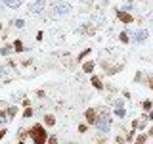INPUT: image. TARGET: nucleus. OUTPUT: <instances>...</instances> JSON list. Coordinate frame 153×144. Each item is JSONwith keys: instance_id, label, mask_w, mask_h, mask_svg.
Instances as JSON below:
<instances>
[{"instance_id": "nucleus-1", "label": "nucleus", "mask_w": 153, "mask_h": 144, "mask_svg": "<svg viewBox=\"0 0 153 144\" xmlns=\"http://www.w3.org/2000/svg\"><path fill=\"white\" fill-rule=\"evenodd\" d=\"M46 125L44 123H33L29 127V136H31L33 144H46L48 138H50V133L46 131Z\"/></svg>"}, {"instance_id": "nucleus-2", "label": "nucleus", "mask_w": 153, "mask_h": 144, "mask_svg": "<svg viewBox=\"0 0 153 144\" xmlns=\"http://www.w3.org/2000/svg\"><path fill=\"white\" fill-rule=\"evenodd\" d=\"M98 123H96V129H98V133H103V134H109V129H111V119L113 115L109 110L105 108H98Z\"/></svg>"}, {"instance_id": "nucleus-3", "label": "nucleus", "mask_w": 153, "mask_h": 144, "mask_svg": "<svg viewBox=\"0 0 153 144\" xmlns=\"http://www.w3.org/2000/svg\"><path fill=\"white\" fill-rule=\"evenodd\" d=\"M115 16H117V19L121 23H124V25H132V23L136 21V17H134L130 12L123 10V8H117V10H115Z\"/></svg>"}, {"instance_id": "nucleus-4", "label": "nucleus", "mask_w": 153, "mask_h": 144, "mask_svg": "<svg viewBox=\"0 0 153 144\" xmlns=\"http://www.w3.org/2000/svg\"><path fill=\"white\" fill-rule=\"evenodd\" d=\"M98 108H86L84 112V123H88L90 127H96V123H98Z\"/></svg>"}, {"instance_id": "nucleus-5", "label": "nucleus", "mask_w": 153, "mask_h": 144, "mask_svg": "<svg viewBox=\"0 0 153 144\" xmlns=\"http://www.w3.org/2000/svg\"><path fill=\"white\" fill-rule=\"evenodd\" d=\"M113 115H115V117H119V119H124V117H126V108H124V102H123V100H117V102H115Z\"/></svg>"}, {"instance_id": "nucleus-6", "label": "nucleus", "mask_w": 153, "mask_h": 144, "mask_svg": "<svg viewBox=\"0 0 153 144\" xmlns=\"http://www.w3.org/2000/svg\"><path fill=\"white\" fill-rule=\"evenodd\" d=\"M90 85L94 86L96 90H105V85H103V81H102V77H98V75H90Z\"/></svg>"}, {"instance_id": "nucleus-7", "label": "nucleus", "mask_w": 153, "mask_h": 144, "mask_svg": "<svg viewBox=\"0 0 153 144\" xmlns=\"http://www.w3.org/2000/svg\"><path fill=\"white\" fill-rule=\"evenodd\" d=\"M94 69H96V62L94 60H84L82 62V71L86 75H94Z\"/></svg>"}, {"instance_id": "nucleus-8", "label": "nucleus", "mask_w": 153, "mask_h": 144, "mask_svg": "<svg viewBox=\"0 0 153 144\" xmlns=\"http://www.w3.org/2000/svg\"><path fill=\"white\" fill-rule=\"evenodd\" d=\"M42 123H44L48 129L56 127V115H54V113H44V117H42Z\"/></svg>"}, {"instance_id": "nucleus-9", "label": "nucleus", "mask_w": 153, "mask_h": 144, "mask_svg": "<svg viewBox=\"0 0 153 144\" xmlns=\"http://www.w3.org/2000/svg\"><path fill=\"white\" fill-rule=\"evenodd\" d=\"M12 44H13V52H16V54H23V52H25V46H23L21 38H16Z\"/></svg>"}, {"instance_id": "nucleus-10", "label": "nucleus", "mask_w": 153, "mask_h": 144, "mask_svg": "<svg viewBox=\"0 0 153 144\" xmlns=\"http://www.w3.org/2000/svg\"><path fill=\"white\" fill-rule=\"evenodd\" d=\"M147 140H149L147 133H138L136 138H134V144H147Z\"/></svg>"}, {"instance_id": "nucleus-11", "label": "nucleus", "mask_w": 153, "mask_h": 144, "mask_svg": "<svg viewBox=\"0 0 153 144\" xmlns=\"http://www.w3.org/2000/svg\"><path fill=\"white\" fill-rule=\"evenodd\" d=\"M132 37H134V40H136V42H146V38H147V31H143V29H142V31H136Z\"/></svg>"}, {"instance_id": "nucleus-12", "label": "nucleus", "mask_w": 153, "mask_h": 144, "mask_svg": "<svg viewBox=\"0 0 153 144\" xmlns=\"http://www.w3.org/2000/svg\"><path fill=\"white\" fill-rule=\"evenodd\" d=\"M90 54H92V48H84L82 52H80L79 56H76V62H79V64H82V62L86 60V58H88Z\"/></svg>"}, {"instance_id": "nucleus-13", "label": "nucleus", "mask_w": 153, "mask_h": 144, "mask_svg": "<svg viewBox=\"0 0 153 144\" xmlns=\"http://www.w3.org/2000/svg\"><path fill=\"white\" fill-rule=\"evenodd\" d=\"M6 115H8V121H12V119L17 115V106H8V108H6Z\"/></svg>"}, {"instance_id": "nucleus-14", "label": "nucleus", "mask_w": 153, "mask_h": 144, "mask_svg": "<svg viewBox=\"0 0 153 144\" xmlns=\"http://www.w3.org/2000/svg\"><path fill=\"white\" fill-rule=\"evenodd\" d=\"M27 138H31V136H29V129L21 127V129L17 131V140H27Z\"/></svg>"}, {"instance_id": "nucleus-15", "label": "nucleus", "mask_w": 153, "mask_h": 144, "mask_svg": "<svg viewBox=\"0 0 153 144\" xmlns=\"http://www.w3.org/2000/svg\"><path fill=\"white\" fill-rule=\"evenodd\" d=\"M13 52V44H4L0 48V56H10Z\"/></svg>"}, {"instance_id": "nucleus-16", "label": "nucleus", "mask_w": 153, "mask_h": 144, "mask_svg": "<svg viewBox=\"0 0 153 144\" xmlns=\"http://www.w3.org/2000/svg\"><path fill=\"white\" fill-rule=\"evenodd\" d=\"M2 4H6L8 8H19L21 6V0H0Z\"/></svg>"}, {"instance_id": "nucleus-17", "label": "nucleus", "mask_w": 153, "mask_h": 144, "mask_svg": "<svg viewBox=\"0 0 153 144\" xmlns=\"http://www.w3.org/2000/svg\"><path fill=\"white\" fill-rule=\"evenodd\" d=\"M44 6H46V0H40V2L33 4V6H31V10H33L35 14H38V12H42V8H44Z\"/></svg>"}, {"instance_id": "nucleus-18", "label": "nucleus", "mask_w": 153, "mask_h": 144, "mask_svg": "<svg viewBox=\"0 0 153 144\" xmlns=\"http://www.w3.org/2000/svg\"><path fill=\"white\" fill-rule=\"evenodd\" d=\"M142 110H143V113H149L153 110V102H151V100H143V102H142Z\"/></svg>"}, {"instance_id": "nucleus-19", "label": "nucleus", "mask_w": 153, "mask_h": 144, "mask_svg": "<svg viewBox=\"0 0 153 144\" xmlns=\"http://www.w3.org/2000/svg\"><path fill=\"white\" fill-rule=\"evenodd\" d=\"M143 85H146L147 88L153 90V73H147V75H146V79H143Z\"/></svg>"}, {"instance_id": "nucleus-20", "label": "nucleus", "mask_w": 153, "mask_h": 144, "mask_svg": "<svg viewBox=\"0 0 153 144\" xmlns=\"http://www.w3.org/2000/svg\"><path fill=\"white\" fill-rule=\"evenodd\" d=\"M119 40L123 42V44H128V42H130V35H128V33H119Z\"/></svg>"}, {"instance_id": "nucleus-21", "label": "nucleus", "mask_w": 153, "mask_h": 144, "mask_svg": "<svg viewBox=\"0 0 153 144\" xmlns=\"http://www.w3.org/2000/svg\"><path fill=\"white\" fill-rule=\"evenodd\" d=\"M107 136H109V134L98 133V134H96V142H98V144H105V142H107Z\"/></svg>"}, {"instance_id": "nucleus-22", "label": "nucleus", "mask_w": 153, "mask_h": 144, "mask_svg": "<svg viewBox=\"0 0 153 144\" xmlns=\"http://www.w3.org/2000/svg\"><path fill=\"white\" fill-rule=\"evenodd\" d=\"M33 115H35V110H33V108H25V110H23V115H21V117H23V119H31Z\"/></svg>"}, {"instance_id": "nucleus-23", "label": "nucleus", "mask_w": 153, "mask_h": 144, "mask_svg": "<svg viewBox=\"0 0 153 144\" xmlns=\"http://www.w3.org/2000/svg\"><path fill=\"white\" fill-rule=\"evenodd\" d=\"M136 133L138 131H134V129H130L126 134H124V138H126V142H134V138H136Z\"/></svg>"}, {"instance_id": "nucleus-24", "label": "nucleus", "mask_w": 153, "mask_h": 144, "mask_svg": "<svg viewBox=\"0 0 153 144\" xmlns=\"http://www.w3.org/2000/svg\"><path fill=\"white\" fill-rule=\"evenodd\" d=\"M88 129H90V125H88V123H80L79 127H76V131H79L80 134H86V133H88Z\"/></svg>"}, {"instance_id": "nucleus-25", "label": "nucleus", "mask_w": 153, "mask_h": 144, "mask_svg": "<svg viewBox=\"0 0 153 144\" xmlns=\"http://www.w3.org/2000/svg\"><path fill=\"white\" fill-rule=\"evenodd\" d=\"M143 79H146V75H143L142 71H138V73L134 75V83H143Z\"/></svg>"}, {"instance_id": "nucleus-26", "label": "nucleus", "mask_w": 153, "mask_h": 144, "mask_svg": "<svg viewBox=\"0 0 153 144\" xmlns=\"http://www.w3.org/2000/svg\"><path fill=\"white\" fill-rule=\"evenodd\" d=\"M69 12V4H59L57 6V14H67Z\"/></svg>"}, {"instance_id": "nucleus-27", "label": "nucleus", "mask_w": 153, "mask_h": 144, "mask_svg": "<svg viewBox=\"0 0 153 144\" xmlns=\"http://www.w3.org/2000/svg\"><path fill=\"white\" fill-rule=\"evenodd\" d=\"M12 25H13V27H17V29H23V27H25V21H23V19H13Z\"/></svg>"}, {"instance_id": "nucleus-28", "label": "nucleus", "mask_w": 153, "mask_h": 144, "mask_svg": "<svg viewBox=\"0 0 153 144\" xmlns=\"http://www.w3.org/2000/svg\"><path fill=\"white\" fill-rule=\"evenodd\" d=\"M57 142H59V140H57L56 134H50V138H48V142H46V144H57Z\"/></svg>"}, {"instance_id": "nucleus-29", "label": "nucleus", "mask_w": 153, "mask_h": 144, "mask_svg": "<svg viewBox=\"0 0 153 144\" xmlns=\"http://www.w3.org/2000/svg\"><path fill=\"white\" fill-rule=\"evenodd\" d=\"M115 142H117V144H126V138H124L123 134H119V136L115 138Z\"/></svg>"}, {"instance_id": "nucleus-30", "label": "nucleus", "mask_w": 153, "mask_h": 144, "mask_svg": "<svg viewBox=\"0 0 153 144\" xmlns=\"http://www.w3.org/2000/svg\"><path fill=\"white\" fill-rule=\"evenodd\" d=\"M6 134H8V129L2 127V129H0V140H4V138H6Z\"/></svg>"}, {"instance_id": "nucleus-31", "label": "nucleus", "mask_w": 153, "mask_h": 144, "mask_svg": "<svg viewBox=\"0 0 153 144\" xmlns=\"http://www.w3.org/2000/svg\"><path fill=\"white\" fill-rule=\"evenodd\" d=\"M146 133H147V136H149V138L153 136V123L149 125V127H147V131H146Z\"/></svg>"}, {"instance_id": "nucleus-32", "label": "nucleus", "mask_w": 153, "mask_h": 144, "mask_svg": "<svg viewBox=\"0 0 153 144\" xmlns=\"http://www.w3.org/2000/svg\"><path fill=\"white\" fill-rule=\"evenodd\" d=\"M146 119H147V121H151V123H153V110H151L149 113H146Z\"/></svg>"}, {"instance_id": "nucleus-33", "label": "nucleus", "mask_w": 153, "mask_h": 144, "mask_svg": "<svg viewBox=\"0 0 153 144\" xmlns=\"http://www.w3.org/2000/svg\"><path fill=\"white\" fill-rule=\"evenodd\" d=\"M36 96H38V98H46V92H44V90H36Z\"/></svg>"}, {"instance_id": "nucleus-34", "label": "nucleus", "mask_w": 153, "mask_h": 144, "mask_svg": "<svg viewBox=\"0 0 153 144\" xmlns=\"http://www.w3.org/2000/svg\"><path fill=\"white\" fill-rule=\"evenodd\" d=\"M42 38H44V33L38 31V33H36V40H42Z\"/></svg>"}, {"instance_id": "nucleus-35", "label": "nucleus", "mask_w": 153, "mask_h": 144, "mask_svg": "<svg viewBox=\"0 0 153 144\" xmlns=\"http://www.w3.org/2000/svg\"><path fill=\"white\" fill-rule=\"evenodd\" d=\"M23 106H25V108H31V100L25 98V100H23Z\"/></svg>"}, {"instance_id": "nucleus-36", "label": "nucleus", "mask_w": 153, "mask_h": 144, "mask_svg": "<svg viewBox=\"0 0 153 144\" xmlns=\"http://www.w3.org/2000/svg\"><path fill=\"white\" fill-rule=\"evenodd\" d=\"M17 144H29L27 140H17Z\"/></svg>"}, {"instance_id": "nucleus-37", "label": "nucleus", "mask_w": 153, "mask_h": 144, "mask_svg": "<svg viewBox=\"0 0 153 144\" xmlns=\"http://www.w3.org/2000/svg\"><path fill=\"white\" fill-rule=\"evenodd\" d=\"M2 125H4V121H2V119H0V129H2Z\"/></svg>"}, {"instance_id": "nucleus-38", "label": "nucleus", "mask_w": 153, "mask_h": 144, "mask_svg": "<svg viewBox=\"0 0 153 144\" xmlns=\"http://www.w3.org/2000/svg\"><path fill=\"white\" fill-rule=\"evenodd\" d=\"M67 144H79V142H67Z\"/></svg>"}, {"instance_id": "nucleus-39", "label": "nucleus", "mask_w": 153, "mask_h": 144, "mask_svg": "<svg viewBox=\"0 0 153 144\" xmlns=\"http://www.w3.org/2000/svg\"><path fill=\"white\" fill-rule=\"evenodd\" d=\"M151 144H153V142H151Z\"/></svg>"}]
</instances>
